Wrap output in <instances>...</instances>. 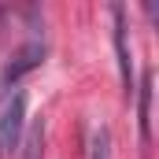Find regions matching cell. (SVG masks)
<instances>
[{
	"label": "cell",
	"mask_w": 159,
	"mask_h": 159,
	"mask_svg": "<svg viewBox=\"0 0 159 159\" xmlns=\"http://www.w3.org/2000/svg\"><path fill=\"white\" fill-rule=\"evenodd\" d=\"M137 93V126H141V144L152 141V70H141Z\"/></svg>",
	"instance_id": "4"
},
{
	"label": "cell",
	"mask_w": 159,
	"mask_h": 159,
	"mask_svg": "<svg viewBox=\"0 0 159 159\" xmlns=\"http://www.w3.org/2000/svg\"><path fill=\"white\" fill-rule=\"evenodd\" d=\"M41 59H44V41H26V44H19V48L11 52V59L4 63V70H0V85L19 81L26 70H34Z\"/></svg>",
	"instance_id": "2"
},
{
	"label": "cell",
	"mask_w": 159,
	"mask_h": 159,
	"mask_svg": "<svg viewBox=\"0 0 159 159\" xmlns=\"http://www.w3.org/2000/svg\"><path fill=\"white\" fill-rule=\"evenodd\" d=\"M89 159H111V129H107V126H96V129H93Z\"/></svg>",
	"instance_id": "6"
},
{
	"label": "cell",
	"mask_w": 159,
	"mask_h": 159,
	"mask_svg": "<svg viewBox=\"0 0 159 159\" xmlns=\"http://www.w3.org/2000/svg\"><path fill=\"white\" fill-rule=\"evenodd\" d=\"M22 126H26V93L15 89L4 107H0V156L15 152L19 141H22Z\"/></svg>",
	"instance_id": "1"
},
{
	"label": "cell",
	"mask_w": 159,
	"mask_h": 159,
	"mask_svg": "<svg viewBox=\"0 0 159 159\" xmlns=\"http://www.w3.org/2000/svg\"><path fill=\"white\" fill-rule=\"evenodd\" d=\"M44 156V119H37L26 133V144H22V159H41Z\"/></svg>",
	"instance_id": "5"
},
{
	"label": "cell",
	"mask_w": 159,
	"mask_h": 159,
	"mask_svg": "<svg viewBox=\"0 0 159 159\" xmlns=\"http://www.w3.org/2000/svg\"><path fill=\"white\" fill-rule=\"evenodd\" d=\"M111 19H115V56H119V74H122V93H133V59H129V41H126V7L111 4Z\"/></svg>",
	"instance_id": "3"
}]
</instances>
